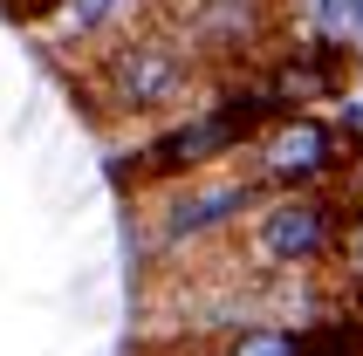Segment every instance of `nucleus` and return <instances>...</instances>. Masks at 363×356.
Returning a JSON list of instances; mask_svg holds the SVG:
<instances>
[{
    "mask_svg": "<svg viewBox=\"0 0 363 356\" xmlns=\"http://www.w3.org/2000/svg\"><path fill=\"white\" fill-rule=\"evenodd\" d=\"M199 89H206V62L164 21L117 28L110 41H96L89 103H96L103 123H164V117H179V110H192Z\"/></svg>",
    "mask_w": 363,
    "mask_h": 356,
    "instance_id": "nucleus-1",
    "label": "nucleus"
},
{
    "mask_svg": "<svg viewBox=\"0 0 363 356\" xmlns=\"http://www.w3.org/2000/svg\"><path fill=\"white\" fill-rule=\"evenodd\" d=\"M247 267L254 274H323L329 260L350 247V199L336 185H308V192H261V206L240 219Z\"/></svg>",
    "mask_w": 363,
    "mask_h": 356,
    "instance_id": "nucleus-2",
    "label": "nucleus"
},
{
    "mask_svg": "<svg viewBox=\"0 0 363 356\" xmlns=\"http://www.w3.org/2000/svg\"><path fill=\"white\" fill-rule=\"evenodd\" d=\"M164 28L206 62V76H233V69H261L281 35V0H172Z\"/></svg>",
    "mask_w": 363,
    "mask_h": 356,
    "instance_id": "nucleus-3",
    "label": "nucleus"
},
{
    "mask_svg": "<svg viewBox=\"0 0 363 356\" xmlns=\"http://www.w3.org/2000/svg\"><path fill=\"white\" fill-rule=\"evenodd\" d=\"M240 172L261 185V192H308V185H336L350 165L343 130L323 117V110H281L254 130V144L240 151Z\"/></svg>",
    "mask_w": 363,
    "mask_h": 356,
    "instance_id": "nucleus-4",
    "label": "nucleus"
},
{
    "mask_svg": "<svg viewBox=\"0 0 363 356\" xmlns=\"http://www.w3.org/2000/svg\"><path fill=\"white\" fill-rule=\"evenodd\" d=\"M261 206V185L247 172H192V178H172L158 185V213H151V233H158L164 254H179V247H206V240H233L240 233V219Z\"/></svg>",
    "mask_w": 363,
    "mask_h": 356,
    "instance_id": "nucleus-5",
    "label": "nucleus"
},
{
    "mask_svg": "<svg viewBox=\"0 0 363 356\" xmlns=\"http://www.w3.org/2000/svg\"><path fill=\"white\" fill-rule=\"evenodd\" d=\"M308 350H315V343H308V322L247 316V322H233V329H220L199 356H308Z\"/></svg>",
    "mask_w": 363,
    "mask_h": 356,
    "instance_id": "nucleus-6",
    "label": "nucleus"
},
{
    "mask_svg": "<svg viewBox=\"0 0 363 356\" xmlns=\"http://www.w3.org/2000/svg\"><path fill=\"white\" fill-rule=\"evenodd\" d=\"M48 21H62L82 48H96V41H110L117 28H130V0H62Z\"/></svg>",
    "mask_w": 363,
    "mask_h": 356,
    "instance_id": "nucleus-7",
    "label": "nucleus"
},
{
    "mask_svg": "<svg viewBox=\"0 0 363 356\" xmlns=\"http://www.w3.org/2000/svg\"><path fill=\"white\" fill-rule=\"evenodd\" d=\"M0 7H7L14 21H28V28H35V21H48V14H55L62 0H0Z\"/></svg>",
    "mask_w": 363,
    "mask_h": 356,
    "instance_id": "nucleus-8",
    "label": "nucleus"
},
{
    "mask_svg": "<svg viewBox=\"0 0 363 356\" xmlns=\"http://www.w3.org/2000/svg\"><path fill=\"white\" fill-rule=\"evenodd\" d=\"M343 254H357V274H363V213H350V247Z\"/></svg>",
    "mask_w": 363,
    "mask_h": 356,
    "instance_id": "nucleus-9",
    "label": "nucleus"
},
{
    "mask_svg": "<svg viewBox=\"0 0 363 356\" xmlns=\"http://www.w3.org/2000/svg\"><path fill=\"white\" fill-rule=\"evenodd\" d=\"M308 356H329V350H308Z\"/></svg>",
    "mask_w": 363,
    "mask_h": 356,
    "instance_id": "nucleus-10",
    "label": "nucleus"
}]
</instances>
